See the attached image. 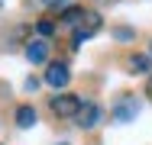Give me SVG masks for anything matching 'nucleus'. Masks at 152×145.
<instances>
[{"instance_id":"f257e3e1","label":"nucleus","mask_w":152,"mask_h":145,"mask_svg":"<svg viewBox=\"0 0 152 145\" xmlns=\"http://www.w3.org/2000/svg\"><path fill=\"white\" fill-rule=\"evenodd\" d=\"M110 116H113V123H120V126L133 123V119L139 116V100H136L133 94H120L117 103H113V110H110Z\"/></svg>"},{"instance_id":"f03ea898","label":"nucleus","mask_w":152,"mask_h":145,"mask_svg":"<svg viewBox=\"0 0 152 145\" xmlns=\"http://www.w3.org/2000/svg\"><path fill=\"white\" fill-rule=\"evenodd\" d=\"M49 107H52L55 116H78L81 107H84V100H81L78 94H58V97L49 100Z\"/></svg>"},{"instance_id":"7ed1b4c3","label":"nucleus","mask_w":152,"mask_h":145,"mask_svg":"<svg viewBox=\"0 0 152 145\" xmlns=\"http://www.w3.org/2000/svg\"><path fill=\"white\" fill-rule=\"evenodd\" d=\"M71 81V68L65 65V61H52L49 68H45V84L52 87V90H65Z\"/></svg>"},{"instance_id":"20e7f679","label":"nucleus","mask_w":152,"mask_h":145,"mask_svg":"<svg viewBox=\"0 0 152 145\" xmlns=\"http://www.w3.org/2000/svg\"><path fill=\"white\" fill-rule=\"evenodd\" d=\"M26 61L45 65V61H49V42H45V39H29V42H26Z\"/></svg>"},{"instance_id":"39448f33","label":"nucleus","mask_w":152,"mask_h":145,"mask_svg":"<svg viewBox=\"0 0 152 145\" xmlns=\"http://www.w3.org/2000/svg\"><path fill=\"white\" fill-rule=\"evenodd\" d=\"M100 116H104V110H100L97 103H84V107H81V113L75 116V119H78V126H81V129H94V126L100 123Z\"/></svg>"},{"instance_id":"423d86ee","label":"nucleus","mask_w":152,"mask_h":145,"mask_svg":"<svg viewBox=\"0 0 152 145\" xmlns=\"http://www.w3.org/2000/svg\"><path fill=\"white\" fill-rule=\"evenodd\" d=\"M126 68H129V74H149L152 71V55L133 52V55L126 58Z\"/></svg>"},{"instance_id":"0eeeda50","label":"nucleus","mask_w":152,"mask_h":145,"mask_svg":"<svg viewBox=\"0 0 152 145\" xmlns=\"http://www.w3.org/2000/svg\"><path fill=\"white\" fill-rule=\"evenodd\" d=\"M36 123H39V113H36V107H32V103L16 107V126H20V129H32Z\"/></svg>"},{"instance_id":"6e6552de","label":"nucleus","mask_w":152,"mask_h":145,"mask_svg":"<svg viewBox=\"0 0 152 145\" xmlns=\"http://www.w3.org/2000/svg\"><path fill=\"white\" fill-rule=\"evenodd\" d=\"M100 26H104L100 13H88V16H84V23L78 26V32H81L84 39H91V36H97V32H100Z\"/></svg>"},{"instance_id":"1a4fd4ad","label":"nucleus","mask_w":152,"mask_h":145,"mask_svg":"<svg viewBox=\"0 0 152 145\" xmlns=\"http://www.w3.org/2000/svg\"><path fill=\"white\" fill-rule=\"evenodd\" d=\"M84 16H88V13H84V7L71 3V7H65V10H61V16H58V20L65 23V26H78V23H81Z\"/></svg>"},{"instance_id":"9d476101","label":"nucleus","mask_w":152,"mask_h":145,"mask_svg":"<svg viewBox=\"0 0 152 145\" xmlns=\"http://www.w3.org/2000/svg\"><path fill=\"white\" fill-rule=\"evenodd\" d=\"M36 32H39V39H49V36H55V23L52 20H39L36 23Z\"/></svg>"},{"instance_id":"9b49d317","label":"nucleus","mask_w":152,"mask_h":145,"mask_svg":"<svg viewBox=\"0 0 152 145\" xmlns=\"http://www.w3.org/2000/svg\"><path fill=\"white\" fill-rule=\"evenodd\" d=\"M113 39H120V42H133L136 32H133L129 26H117V29H113Z\"/></svg>"},{"instance_id":"f8f14e48","label":"nucleus","mask_w":152,"mask_h":145,"mask_svg":"<svg viewBox=\"0 0 152 145\" xmlns=\"http://www.w3.org/2000/svg\"><path fill=\"white\" fill-rule=\"evenodd\" d=\"M42 3H45V7H61V10H65V7H71L68 0H42Z\"/></svg>"},{"instance_id":"ddd939ff","label":"nucleus","mask_w":152,"mask_h":145,"mask_svg":"<svg viewBox=\"0 0 152 145\" xmlns=\"http://www.w3.org/2000/svg\"><path fill=\"white\" fill-rule=\"evenodd\" d=\"M146 97L152 100V74H149V81H146Z\"/></svg>"},{"instance_id":"4468645a","label":"nucleus","mask_w":152,"mask_h":145,"mask_svg":"<svg viewBox=\"0 0 152 145\" xmlns=\"http://www.w3.org/2000/svg\"><path fill=\"white\" fill-rule=\"evenodd\" d=\"M0 7H3V0H0Z\"/></svg>"},{"instance_id":"2eb2a0df","label":"nucleus","mask_w":152,"mask_h":145,"mask_svg":"<svg viewBox=\"0 0 152 145\" xmlns=\"http://www.w3.org/2000/svg\"><path fill=\"white\" fill-rule=\"evenodd\" d=\"M61 145H68V142H61Z\"/></svg>"},{"instance_id":"dca6fc26","label":"nucleus","mask_w":152,"mask_h":145,"mask_svg":"<svg viewBox=\"0 0 152 145\" xmlns=\"http://www.w3.org/2000/svg\"><path fill=\"white\" fill-rule=\"evenodd\" d=\"M149 52H152V45H149Z\"/></svg>"}]
</instances>
